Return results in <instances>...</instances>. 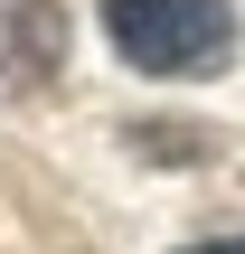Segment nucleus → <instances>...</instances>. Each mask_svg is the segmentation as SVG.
<instances>
[{
    "instance_id": "1",
    "label": "nucleus",
    "mask_w": 245,
    "mask_h": 254,
    "mask_svg": "<svg viewBox=\"0 0 245 254\" xmlns=\"http://www.w3.org/2000/svg\"><path fill=\"white\" fill-rule=\"evenodd\" d=\"M104 38L132 75H217L236 57V0H104Z\"/></svg>"
},
{
    "instance_id": "2",
    "label": "nucleus",
    "mask_w": 245,
    "mask_h": 254,
    "mask_svg": "<svg viewBox=\"0 0 245 254\" xmlns=\"http://www.w3.org/2000/svg\"><path fill=\"white\" fill-rule=\"evenodd\" d=\"M189 254H245V236H217V245H189Z\"/></svg>"
}]
</instances>
